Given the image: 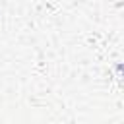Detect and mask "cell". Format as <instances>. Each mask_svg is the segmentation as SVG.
Here are the masks:
<instances>
[]
</instances>
